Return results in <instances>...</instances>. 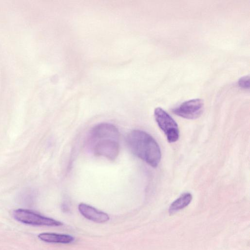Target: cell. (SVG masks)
Returning a JSON list of instances; mask_svg holds the SVG:
<instances>
[{"label": "cell", "instance_id": "obj_1", "mask_svg": "<svg viewBox=\"0 0 250 250\" xmlns=\"http://www.w3.org/2000/svg\"><path fill=\"white\" fill-rule=\"evenodd\" d=\"M119 130L115 126L109 123H100L92 128L86 144L95 155L113 161L119 153Z\"/></svg>", "mask_w": 250, "mask_h": 250}, {"label": "cell", "instance_id": "obj_2", "mask_svg": "<svg viewBox=\"0 0 250 250\" xmlns=\"http://www.w3.org/2000/svg\"><path fill=\"white\" fill-rule=\"evenodd\" d=\"M126 142L131 152L153 167L161 160V150L157 142L149 134L141 130H133L127 135Z\"/></svg>", "mask_w": 250, "mask_h": 250}, {"label": "cell", "instance_id": "obj_3", "mask_svg": "<svg viewBox=\"0 0 250 250\" xmlns=\"http://www.w3.org/2000/svg\"><path fill=\"white\" fill-rule=\"evenodd\" d=\"M154 117L159 127L166 136L168 142H176L179 138V130L174 120L161 107L155 109Z\"/></svg>", "mask_w": 250, "mask_h": 250}, {"label": "cell", "instance_id": "obj_4", "mask_svg": "<svg viewBox=\"0 0 250 250\" xmlns=\"http://www.w3.org/2000/svg\"><path fill=\"white\" fill-rule=\"evenodd\" d=\"M13 216L20 222L34 226H60L63 225L60 221L25 209L20 208L14 210Z\"/></svg>", "mask_w": 250, "mask_h": 250}, {"label": "cell", "instance_id": "obj_5", "mask_svg": "<svg viewBox=\"0 0 250 250\" xmlns=\"http://www.w3.org/2000/svg\"><path fill=\"white\" fill-rule=\"evenodd\" d=\"M203 101L200 99H194L182 103L172 110L178 116L188 119H194L199 117L203 112Z\"/></svg>", "mask_w": 250, "mask_h": 250}, {"label": "cell", "instance_id": "obj_6", "mask_svg": "<svg viewBox=\"0 0 250 250\" xmlns=\"http://www.w3.org/2000/svg\"><path fill=\"white\" fill-rule=\"evenodd\" d=\"M78 209L83 217L96 223H104L109 219V216L106 213L84 203L80 204Z\"/></svg>", "mask_w": 250, "mask_h": 250}, {"label": "cell", "instance_id": "obj_7", "mask_svg": "<svg viewBox=\"0 0 250 250\" xmlns=\"http://www.w3.org/2000/svg\"><path fill=\"white\" fill-rule=\"evenodd\" d=\"M38 237L41 240L48 243L68 244L74 240V238L69 235L50 232L40 233Z\"/></svg>", "mask_w": 250, "mask_h": 250}, {"label": "cell", "instance_id": "obj_8", "mask_svg": "<svg viewBox=\"0 0 250 250\" xmlns=\"http://www.w3.org/2000/svg\"><path fill=\"white\" fill-rule=\"evenodd\" d=\"M192 199V196L191 193L189 192L183 193L171 203L169 207V212L170 213H173L174 212L184 208L189 204Z\"/></svg>", "mask_w": 250, "mask_h": 250}, {"label": "cell", "instance_id": "obj_9", "mask_svg": "<svg viewBox=\"0 0 250 250\" xmlns=\"http://www.w3.org/2000/svg\"><path fill=\"white\" fill-rule=\"evenodd\" d=\"M239 85L242 88L248 89L250 87V78L249 76L241 78L238 82Z\"/></svg>", "mask_w": 250, "mask_h": 250}]
</instances>
